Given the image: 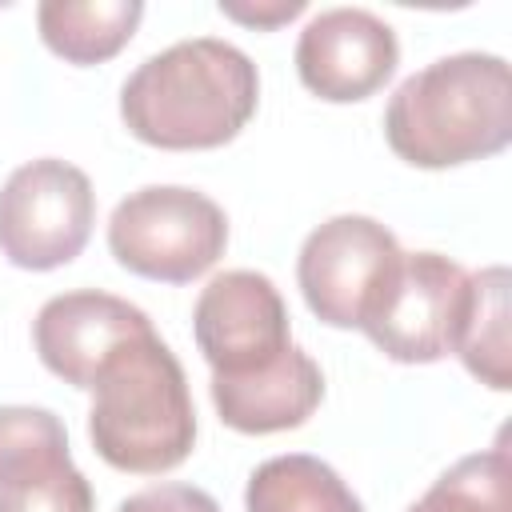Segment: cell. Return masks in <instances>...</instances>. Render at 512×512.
Wrapping results in <instances>:
<instances>
[{
  "label": "cell",
  "mask_w": 512,
  "mask_h": 512,
  "mask_svg": "<svg viewBox=\"0 0 512 512\" xmlns=\"http://www.w3.org/2000/svg\"><path fill=\"white\" fill-rule=\"evenodd\" d=\"M256 100L260 76L248 52L192 36L136 64L120 88V116L136 140L188 152L228 144L252 120Z\"/></svg>",
  "instance_id": "1"
},
{
  "label": "cell",
  "mask_w": 512,
  "mask_h": 512,
  "mask_svg": "<svg viewBox=\"0 0 512 512\" xmlns=\"http://www.w3.org/2000/svg\"><path fill=\"white\" fill-rule=\"evenodd\" d=\"M384 136L388 148L416 168H456L508 148V60L492 52H456L412 72L384 108Z\"/></svg>",
  "instance_id": "2"
},
{
  "label": "cell",
  "mask_w": 512,
  "mask_h": 512,
  "mask_svg": "<svg viewBox=\"0 0 512 512\" xmlns=\"http://www.w3.org/2000/svg\"><path fill=\"white\" fill-rule=\"evenodd\" d=\"M88 436L104 464L156 476L188 460L196 444V408L176 352L156 328L124 340L92 380Z\"/></svg>",
  "instance_id": "3"
},
{
  "label": "cell",
  "mask_w": 512,
  "mask_h": 512,
  "mask_svg": "<svg viewBox=\"0 0 512 512\" xmlns=\"http://www.w3.org/2000/svg\"><path fill=\"white\" fill-rule=\"evenodd\" d=\"M108 248L128 272L144 280L188 284L224 256L228 216L196 188L148 184L112 208Z\"/></svg>",
  "instance_id": "4"
},
{
  "label": "cell",
  "mask_w": 512,
  "mask_h": 512,
  "mask_svg": "<svg viewBox=\"0 0 512 512\" xmlns=\"http://www.w3.org/2000/svg\"><path fill=\"white\" fill-rule=\"evenodd\" d=\"M92 180L56 156L20 164L0 188V252L28 272H48L80 256L92 236Z\"/></svg>",
  "instance_id": "5"
},
{
  "label": "cell",
  "mask_w": 512,
  "mask_h": 512,
  "mask_svg": "<svg viewBox=\"0 0 512 512\" xmlns=\"http://www.w3.org/2000/svg\"><path fill=\"white\" fill-rule=\"evenodd\" d=\"M468 272L440 252H400L360 332L396 364H432L456 348Z\"/></svg>",
  "instance_id": "6"
},
{
  "label": "cell",
  "mask_w": 512,
  "mask_h": 512,
  "mask_svg": "<svg viewBox=\"0 0 512 512\" xmlns=\"http://www.w3.org/2000/svg\"><path fill=\"white\" fill-rule=\"evenodd\" d=\"M400 252L396 236L372 216L344 212L324 220L308 232L296 260L304 304L332 328H360Z\"/></svg>",
  "instance_id": "7"
},
{
  "label": "cell",
  "mask_w": 512,
  "mask_h": 512,
  "mask_svg": "<svg viewBox=\"0 0 512 512\" xmlns=\"http://www.w3.org/2000/svg\"><path fill=\"white\" fill-rule=\"evenodd\" d=\"M192 332L212 380H248L292 348L280 288L252 268H232L208 280L192 308Z\"/></svg>",
  "instance_id": "8"
},
{
  "label": "cell",
  "mask_w": 512,
  "mask_h": 512,
  "mask_svg": "<svg viewBox=\"0 0 512 512\" xmlns=\"http://www.w3.org/2000/svg\"><path fill=\"white\" fill-rule=\"evenodd\" d=\"M0 512H96L92 484L48 408H0Z\"/></svg>",
  "instance_id": "9"
},
{
  "label": "cell",
  "mask_w": 512,
  "mask_h": 512,
  "mask_svg": "<svg viewBox=\"0 0 512 512\" xmlns=\"http://www.w3.org/2000/svg\"><path fill=\"white\" fill-rule=\"evenodd\" d=\"M396 60V32L368 8H324L296 40L300 84L332 104H352L384 88Z\"/></svg>",
  "instance_id": "10"
},
{
  "label": "cell",
  "mask_w": 512,
  "mask_h": 512,
  "mask_svg": "<svg viewBox=\"0 0 512 512\" xmlns=\"http://www.w3.org/2000/svg\"><path fill=\"white\" fill-rule=\"evenodd\" d=\"M148 328H152V320L144 308H136L112 292L80 288V292L52 296L36 312L32 344L52 376H60L72 388H92L100 364L124 340H132Z\"/></svg>",
  "instance_id": "11"
},
{
  "label": "cell",
  "mask_w": 512,
  "mask_h": 512,
  "mask_svg": "<svg viewBox=\"0 0 512 512\" xmlns=\"http://www.w3.org/2000/svg\"><path fill=\"white\" fill-rule=\"evenodd\" d=\"M324 400L320 364L304 348H288L272 368L248 380H212V404L220 420L248 436L300 428Z\"/></svg>",
  "instance_id": "12"
},
{
  "label": "cell",
  "mask_w": 512,
  "mask_h": 512,
  "mask_svg": "<svg viewBox=\"0 0 512 512\" xmlns=\"http://www.w3.org/2000/svg\"><path fill=\"white\" fill-rule=\"evenodd\" d=\"M144 16L140 0H44L36 24L44 44L68 64L112 60Z\"/></svg>",
  "instance_id": "13"
},
{
  "label": "cell",
  "mask_w": 512,
  "mask_h": 512,
  "mask_svg": "<svg viewBox=\"0 0 512 512\" xmlns=\"http://www.w3.org/2000/svg\"><path fill=\"white\" fill-rule=\"evenodd\" d=\"M464 368L496 388H512V340H508V268L492 264L468 276V296L456 328V348H452Z\"/></svg>",
  "instance_id": "14"
},
{
  "label": "cell",
  "mask_w": 512,
  "mask_h": 512,
  "mask_svg": "<svg viewBox=\"0 0 512 512\" xmlns=\"http://www.w3.org/2000/svg\"><path fill=\"white\" fill-rule=\"evenodd\" d=\"M248 512H364L340 472L308 452H288L256 464L244 488Z\"/></svg>",
  "instance_id": "15"
},
{
  "label": "cell",
  "mask_w": 512,
  "mask_h": 512,
  "mask_svg": "<svg viewBox=\"0 0 512 512\" xmlns=\"http://www.w3.org/2000/svg\"><path fill=\"white\" fill-rule=\"evenodd\" d=\"M408 512H512V464L504 440L456 460Z\"/></svg>",
  "instance_id": "16"
},
{
  "label": "cell",
  "mask_w": 512,
  "mask_h": 512,
  "mask_svg": "<svg viewBox=\"0 0 512 512\" xmlns=\"http://www.w3.org/2000/svg\"><path fill=\"white\" fill-rule=\"evenodd\" d=\"M116 512H220V504L192 484H156L128 496Z\"/></svg>",
  "instance_id": "17"
},
{
  "label": "cell",
  "mask_w": 512,
  "mask_h": 512,
  "mask_svg": "<svg viewBox=\"0 0 512 512\" xmlns=\"http://www.w3.org/2000/svg\"><path fill=\"white\" fill-rule=\"evenodd\" d=\"M220 12L228 20H240L248 28H276L292 16L304 12V0H268V4H240V0H220Z\"/></svg>",
  "instance_id": "18"
}]
</instances>
